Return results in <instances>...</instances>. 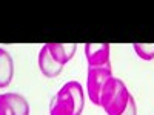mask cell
I'll list each match as a JSON object with an SVG mask.
<instances>
[{"mask_svg":"<svg viewBox=\"0 0 154 115\" xmlns=\"http://www.w3.org/2000/svg\"><path fill=\"white\" fill-rule=\"evenodd\" d=\"M14 77V60L5 48H0V89L8 87Z\"/></svg>","mask_w":154,"mask_h":115,"instance_id":"8","label":"cell"},{"mask_svg":"<svg viewBox=\"0 0 154 115\" xmlns=\"http://www.w3.org/2000/svg\"><path fill=\"white\" fill-rule=\"evenodd\" d=\"M85 106L83 87L79 81L65 83L51 98L49 115H82Z\"/></svg>","mask_w":154,"mask_h":115,"instance_id":"1","label":"cell"},{"mask_svg":"<svg viewBox=\"0 0 154 115\" xmlns=\"http://www.w3.org/2000/svg\"><path fill=\"white\" fill-rule=\"evenodd\" d=\"M38 68H40V72L46 78H56L63 69V66L60 63H57L53 58V55L49 54V49L46 45H43L40 52H38Z\"/></svg>","mask_w":154,"mask_h":115,"instance_id":"6","label":"cell"},{"mask_svg":"<svg viewBox=\"0 0 154 115\" xmlns=\"http://www.w3.org/2000/svg\"><path fill=\"white\" fill-rule=\"evenodd\" d=\"M0 115H29V103L20 94L6 92L0 95Z\"/></svg>","mask_w":154,"mask_h":115,"instance_id":"4","label":"cell"},{"mask_svg":"<svg viewBox=\"0 0 154 115\" xmlns=\"http://www.w3.org/2000/svg\"><path fill=\"white\" fill-rule=\"evenodd\" d=\"M112 78L111 65L106 66H97V68H88V77H86V91L91 103L100 106V97L103 92V87L108 83V80Z\"/></svg>","mask_w":154,"mask_h":115,"instance_id":"3","label":"cell"},{"mask_svg":"<svg viewBox=\"0 0 154 115\" xmlns=\"http://www.w3.org/2000/svg\"><path fill=\"white\" fill-rule=\"evenodd\" d=\"M120 115H137V106H136V101H134L133 95L130 97V100H128V105H126L125 111H123Z\"/></svg>","mask_w":154,"mask_h":115,"instance_id":"10","label":"cell"},{"mask_svg":"<svg viewBox=\"0 0 154 115\" xmlns=\"http://www.w3.org/2000/svg\"><path fill=\"white\" fill-rule=\"evenodd\" d=\"M133 48L142 60L149 61L154 58V43H136Z\"/></svg>","mask_w":154,"mask_h":115,"instance_id":"9","label":"cell"},{"mask_svg":"<svg viewBox=\"0 0 154 115\" xmlns=\"http://www.w3.org/2000/svg\"><path fill=\"white\" fill-rule=\"evenodd\" d=\"M130 97L131 94L125 83L120 78L112 77L103 87V92L100 97V106L108 115H120L125 111Z\"/></svg>","mask_w":154,"mask_h":115,"instance_id":"2","label":"cell"},{"mask_svg":"<svg viewBox=\"0 0 154 115\" xmlns=\"http://www.w3.org/2000/svg\"><path fill=\"white\" fill-rule=\"evenodd\" d=\"M46 46L49 49V54L53 55V58L57 63H60L62 66L66 65L74 57L75 51H77V45L74 43H48Z\"/></svg>","mask_w":154,"mask_h":115,"instance_id":"7","label":"cell"},{"mask_svg":"<svg viewBox=\"0 0 154 115\" xmlns=\"http://www.w3.org/2000/svg\"><path fill=\"white\" fill-rule=\"evenodd\" d=\"M109 54H111V46L108 43H86L85 45V57L88 61V68L111 65Z\"/></svg>","mask_w":154,"mask_h":115,"instance_id":"5","label":"cell"}]
</instances>
